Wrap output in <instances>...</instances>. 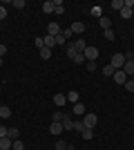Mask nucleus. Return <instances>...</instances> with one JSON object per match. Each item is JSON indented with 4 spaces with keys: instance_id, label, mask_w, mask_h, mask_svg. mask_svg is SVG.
Listing matches in <instances>:
<instances>
[{
    "instance_id": "nucleus-3",
    "label": "nucleus",
    "mask_w": 134,
    "mask_h": 150,
    "mask_svg": "<svg viewBox=\"0 0 134 150\" xmlns=\"http://www.w3.org/2000/svg\"><path fill=\"white\" fill-rule=\"evenodd\" d=\"M83 56H85V61H96V58H98V50L92 47V45H87L85 52H83Z\"/></svg>"
},
{
    "instance_id": "nucleus-7",
    "label": "nucleus",
    "mask_w": 134,
    "mask_h": 150,
    "mask_svg": "<svg viewBox=\"0 0 134 150\" xmlns=\"http://www.w3.org/2000/svg\"><path fill=\"white\" fill-rule=\"evenodd\" d=\"M123 72L128 74V79H130V76H134V61H125V65H123Z\"/></svg>"
},
{
    "instance_id": "nucleus-34",
    "label": "nucleus",
    "mask_w": 134,
    "mask_h": 150,
    "mask_svg": "<svg viewBox=\"0 0 134 150\" xmlns=\"http://www.w3.org/2000/svg\"><path fill=\"white\" fill-rule=\"evenodd\" d=\"M34 45H36V47H38V50H43V47H45V43H43V38H34Z\"/></svg>"
},
{
    "instance_id": "nucleus-27",
    "label": "nucleus",
    "mask_w": 134,
    "mask_h": 150,
    "mask_svg": "<svg viewBox=\"0 0 134 150\" xmlns=\"http://www.w3.org/2000/svg\"><path fill=\"white\" fill-rule=\"evenodd\" d=\"M11 150H25V144H22V141H13V146H11Z\"/></svg>"
},
{
    "instance_id": "nucleus-14",
    "label": "nucleus",
    "mask_w": 134,
    "mask_h": 150,
    "mask_svg": "<svg viewBox=\"0 0 134 150\" xmlns=\"http://www.w3.org/2000/svg\"><path fill=\"white\" fill-rule=\"evenodd\" d=\"M72 45H74V50H76L78 54H83L85 47H87V45H85V40H76V43H72Z\"/></svg>"
},
{
    "instance_id": "nucleus-38",
    "label": "nucleus",
    "mask_w": 134,
    "mask_h": 150,
    "mask_svg": "<svg viewBox=\"0 0 134 150\" xmlns=\"http://www.w3.org/2000/svg\"><path fill=\"white\" fill-rule=\"evenodd\" d=\"M7 134H9V130H7V128H2V125H0V139H5Z\"/></svg>"
},
{
    "instance_id": "nucleus-29",
    "label": "nucleus",
    "mask_w": 134,
    "mask_h": 150,
    "mask_svg": "<svg viewBox=\"0 0 134 150\" xmlns=\"http://www.w3.org/2000/svg\"><path fill=\"white\" fill-rule=\"evenodd\" d=\"M121 16H123V18H132V9L123 7V9H121Z\"/></svg>"
},
{
    "instance_id": "nucleus-1",
    "label": "nucleus",
    "mask_w": 134,
    "mask_h": 150,
    "mask_svg": "<svg viewBox=\"0 0 134 150\" xmlns=\"http://www.w3.org/2000/svg\"><path fill=\"white\" fill-rule=\"evenodd\" d=\"M96 123H98V117H96V114H83V125H85V128L94 130Z\"/></svg>"
},
{
    "instance_id": "nucleus-8",
    "label": "nucleus",
    "mask_w": 134,
    "mask_h": 150,
    "mask_svg": "<svg viewBox=\"0 0 134 150\" xmlns=\"http://www.w3.org/2000/svg\"><path fill=\"white\" fill-rule=\"evenodd\" d=\"M43 43H45V47H47V50H51V47H56V38L47 34V36L43 38Z\"/></svg>"
},
{
    "instance_id": "nucleus-17",
    "label": "nucleus",
    "mask_w": 134,
    "mask_h": 150,
    "mask_svg": "<svg viewBox=\"0 0 134 150\" xmlns=\"http://www.w3.org/2000/svg\"><path fill=\"white\" fill-rule=\"evenodd\" d=\"M43 11H45V13H51V11H54V0H47V2H43Z\"/></svg>"
},
{
    "instance_id": "nucleus-20",
    "label": "nucleus",
    "mask_w": 134,
    "mask_h": 150,
    "mask_svg": "<svg viewBox=\"0 0 134 150\" xmlns=\"http://www.w3.org/2000/svg\"><path fill=\"white\" fill-rule=\"evenodd\" d=\"M67 101H72V103H78V92H76V90L67 92Z\"/></svg>"
},
{
    "instance_id": "nucleus-12",
    "label": "nucleus",
    "mask_w": 134,
    "mask_h": 150,
    "mask_svg": "<svg viewBox=\"0 0 134 150\" xmlns=\"http://www.w3.org/2000/svg\"><path fill=\"white\" fill-rule=\"evenodd\" d=\"M49 132H51V134H60V132H63V123H54V121H51Z\"/></svg>"
},
{
    "instance_id": "nucleus-16",
    "label": "nucleus",
    "mask_w": 134,
    "mask_h": 150,
    "mask_svg": "<svg viewBox=\"0 0 134 150\" xmlns=\"http://www.w3.org/2000/svg\"><path fill=\"white\" fill-rule=\"evenodd\" d=\"M9 117H11V110L7 105H0V119H9Z\"/></svg>"
},
{
    "instance_id": "nucleus-21",
    "label": "nucleus",
    "mask_w": 134,
    "mask_h": 150,
    "mask_svg": "<svg viewBox=\"0 0 134 150\" xmlns=\"http://www.w3.org/2000/svg\"><path fill=\"white\" fill-rule=\"evenodd\" d=\"M81 137H83V139H85V141H89V139L94 137V132L89 130V128H85V130H83V132H81Z\"/></svg>"
},
{
    "instance_id": "nucleus-32",
    "label": "nucleus",
    "mask_w": 134,
    "mask_h": 150,
    "mask_svg": "<svg viewBox=\"0 0 134 150\" xmlns=\"http://www.w3.org/2000/svg\"><path fill=\"white\" fill-rule=\"evenodd\" d=\"M13 7L16 9H25V0H13Z\"/></svg>"
},
{
    "instance_id": "nucleus-15",
    "label": "nucleus",
    "mask_w": 134,
    "mask_h": 150,
    "mask_svg": "<svg viewBox=\"0 0 134 150\" xmlns=\"http://www.w3.org/2000/svg\"><path fill=\"white\" fill-rule=\"evenodd\" d=\"M7 137L11 139V141H18V139H20V130H18V128H11V130H9V134H7Z\"/></svg>"
},
{
    "instance_id": "nucleus-9",
    "label": "nucleus",
    "mask_w": 134,
    "mask_h": 150,
    "mask_svg": "<svg viewBox=\"0 0 134 150\" xmlns=\"http://www.w3.org/2000/svg\"><path fill=\"white\" fill-rule=\"evenodd\" d=\"M98 25H101L103 31H105V29H109V27H112V20H109L107 16H101V18H98Z\"/></svg>"
},
{
    "instance_id": "nucleus-30",
    "label": "nucleus",
    "mask_w": 134,
    "mask_h": 150,
    "mask_svg": "<svg viewBox=\"0 0 134 150\" xmlns=\"http://www.w3.org/2000/svg\"><path fill=\"white\" fill-rule=\"evenodd\" d=\"M65 43H67V38H65V36H63V31H60V34L56 36V45H65Z\"/></svg>"
},
{
    "instance_id": "nucleus-26",
    "label": "nucleus",
    "mask_w": 134,
    "mask_h": 150,
    "mask_svg": "<svg viewBox=\"0 0 134 150\" xmlns=\"http://www.w3.org/2000/svg\"><path fill=\"white\" fill-rule=\"evenodd\" d=\"M123 88L128 90V92H134V79H128V81H125V85H123Z\"/></svg>"
},
{
    "instance_id": "nucleus-42",
    "label": "nucleus",
    "mask_w": 134,
    "mask_h": 150,
    "mask_svg": "<svg viewBox=\"0 0 134 150\" xmlns=\"http://www.w3.org/2000/svg\"><path fill=\"white\" fill-rule=\"evenodd\" d=\"M0 67H2V58H0Z\"/></svg>"
},
{
    "instance_id": "nucleus-10",
    "label": "nucleus",
    "mask_w": 134,
    "mask_h": 150,
    "mask_svg": "<svg viewBox=\"0 0 134 150\" xmlns=\"http://www.w3.org/2000/svg\"><path fill=\"white\" fill-rule=\"evenodd\" d=\"M11 146H13V141H11L9 137L0 139V150H11Z\"/></svg>"
},
{
    "instance_id": "nucleus-19",
    "label": "nucleus",
    "mask_w": 134,
    "mask_h": 150,
    "mask_svg": "<svg viewBox=\"0 0 134 150\" xmlns=\"http://www.w3.org/2000/svg\"><path fill=\"white\" fill-rule=\"evenodd\" d=\"M76 54H78V52L74 50V45H72V43H67V56H69L72 61H74V58H76Z\"/></svg>"
},
{
    "instance_id": "nucleus-6",
    "label": "nucleus",
    "mask_w": 134,
    "mask_h": 150,
    "mask_svg": "<svg viewBox=\"0 0 134 150\" xmlns=\"http://www.w3.org/2000/svg\"><path fill=\"white\" fill-rule=\"evenodd\" d=\"M54 103H56L58 108H63L65 103H67V94H54Z\"/></svg>"
},
{
    "instance_id": "nucleus-35",
    "label": "nucleus",
    "mask_w": 134,
    "mask_h": 150,
    "mask_svg": "<svg viewBox=\"0 0 134 150\" xmlns=\"http://www.w3.org/2000/svg\"><path fill=\"white\" fill-rule=\"evenodd\" d=\"M67 148V144H65V141H60V139H58L56 141V150H65Z\"/></svg>"
},
{
    "instance_id": "nucleus-37",
    "label": "nucleus",
    "mask_w": 134,
    "mask_h": 150,
    "mask_svg": "<svg viewBox=\"0 0 134 150\" xmlns=\"http://www.w3.org/2000/svg\"><path fill=\"white\" fill-rule=\"evenodd\" d=\"M87 69H89V72H94V69H96V61H87Z\"/></svg>"
},
{
    "instance_id": "nucleus-13",
    "label": "nucleus",
    "mask_w": 134,
    "mask_h": 150,
    "mask_svg": "<svg viewBox=\"0 0 134 150\" xmlns=\"http://www.w3.org/2000/svg\"><path fill=\"white\" fill-rule=\"evenodd\" d=\"M63 130H65V132L74 130V121H72L69 117H65V119H63Z\"/></svg>"
},
{
    "instance_id": "nucleus-25",
    "label": "nucleus",
    "mask_w": 134,
    "mask_h": 150,
    "mask_svg": "<svg viewBox=\"0 0 134 150\" xmlns=\"http://www.w3.org/2000/svg\"><path fill=\"white\" fill-rule=\"evenodd\" d=\"M114 72H116V69L112 67V65H105V67H103V74H105V76H114Z\"/></svg>"
},
{
    "instance_id": "nucleus-5",
    "label": "nucleus",
    "mask_w": 134,
    "mask_h": 150,
    "mask_svg": "<svg viewBox=\"0 0 134 150\" xmlns=\"http://www.w3.org/2000/svg\"><path fill=\"white\" fill-rule=\"evenodd\" d=\"M60 31H63V29L58 27V23H49V25H47V34H49V36H54V38H56L58 34H60Z\"/></svg>"
},
{
    "instance_id": "nucleus-18",
    "label": "nucleus",
    "mask_w": 134,
    "mask_h": 150,
    "mask_svg": "<svg viewBox=\"0 0 134 150\" xmlns=\"http://www.w3.org/2000/svg\"><path fill=\"white\" fill-rule=\"evenodd\" d=\"M63 119H65L63 112H54L51 114V121H54V123H63Z\"/></svg>"
},
{
    "instance_id": "nucleus-40",
    "label": "nucleus",
    "mask_w": 134,
    "mask_h": 150,
    "mask_svg": "<svg viewBox=\"0 0 134 150\" xmlns=\"http://www.w3.org/2000/svg\"><path fill=\"white\" fill-rule=\"evenodd\" d=\"M63 36H65V38H69V36H72V29H69V27H67V29H63Z\"/></svg>"
},
{
    "instance_id": "nucleus-33",
    "label": "nucleus",
    "mask_w": 134,
    "mask_h": 150,
    "mask_svg": "<svg viewBox=\"0 0 134 150\" xmlns=\"http://www.w3.org/2000/svg\"><path fill=\"white\" fill-rule=\"evenodd\" d=\"M103 34H105V38H107V40H114V31H112V29H105Z\"/></svg>"
},
{
    "instance_id": "nucleus-36",
    "label": "nucleus",
    "mask_w": 134,
    "mask_h": 150,
    "mask_svg": "<svg viewBox=\"0 0 134 150\" xmlns=\"http://www.w3.org/2000/svg\"><path fill=\"white\" fill-rule=\"evenodd\" d=\"M74 63H78V65H81V63H85V56H83V54H76V58H74Z\"/></svg>"
},
{
    "instance_id": "nucleus-28",
    "label": "nucleus",
    "mask_w": 134,
    "mask_h": 150,
    "mask_svg": "<svg viewBox=\"0 0 134 150\" xmlns=\"http://www.w3.org/2000/svg\"><path fill=\"white\" fill-rule=\"evenodd\" d=\"M89 11H92V16H96V18H101V16H103V11H101V7H92V9H89Z\"/></svg>"
},
{
    "instance_id": "nucleus-31",
    "label": "nucleus",
    "mask_w": 134,
    "mask_h": 150,
    "mask_svg": "<svg viewBox=\"0 0 134 150\" xmlns=\"http://www.w3.org/2000/svg\"><path fill=\"white\" fill-rule=\"evenodd\" d=\"M74 130H78V132H83V130H85V125H83V121H74Z\"/></svg>"
},
{
    "instance_id": "nucleus-39",
    "label": "nucleus",
    "mask_w": 134,
    "mask_h": 150,
    "mask_svg": "<svg viewBox=\"0 0 134 150\" xmlns=\"http://www.w3.org/2000/svg\"><path fill=\"white\" fill-rule=\"evenodd\" d=\"M5 18H7V9L0 5V20H5Z\"/></svg>"
},
{
    "instance_id": "nucleus-22",
    "label": "nucleus",
    "mask_w": 134,
    "mask_h": 150,
    "mask_svg": "<svg viewBox=\"0 0 134 150\" xmlns=\"http://www.w3.org/2000/svg\"><path fill=\"white\" fill-rule=\"evenodd\" d=\"M74 114H85V105L83 103H74Z\"/></svg>"
},
{
    "instance_id": "nucleus-41",
    "label": "nucleus",
    "mask_w": 134,
    "mask_h": 150,
    "mask_svg": "<svg viewBox=\"0 0 134 150\" xmlns=\"http://www.w3.org/2000/svg\"><path fill=\"white\" fill-rule=\"evenodd\" d=\"M5 54H7V47H5V45H0V58L5 56Z\"/></svg>"
},
{
    "instance_id": "nucleus-2",
    "label": "nucleus",
    "mask_w": 134,
    "mask_h": 150,
    "mask_svg": "<svg viewBox=\"0 0 134 150\" xmlns=\"http://www.w3.org/2000/svg\"><path fill=\"white\" fill-rule=\"evenodd\" d=\"M109 65L114 69H123V65H125V54H114L112 61H109Z\"/></svg>"
},
{
    "instance_id": "nucleus-4",
    "label": "nucleus",
    "mask_w": 134,
    "mask_h": 150,
    "mask_svg": "<svg viewBox=\"0 0 134 150\" xmlns=\"http://www.w3.org/2000/svg\"><path fill=\"white\" fill-rule=\"evenodd\" d=\"M112 79H114V83H116V85H125V81H128V74H125L123 69H116Z\"/></svg>"
},
{
    "instance_id": "nucleus-11",
    "label": "nucleus",
    "mask_w": 134,
    "mask_h": 150,
    "mask_svg": "<svg viewBox=\"0 0 134 150\" xmlns=\"http://www.w3.org/2000/svg\"><path fill=\"white\" fill-rule=\"evenodd\" d=\"M69 29H72V34H83L85 31V23H74Z\"/></svg>"
},
{
    "instance_id": "nucleus-24",
    "label": "nucleus",
    "mask_w": 134,
    "mask_h": 150,
    "mask_svg": "<svg viewBox=\"0 0 134 150\" xmlns=\"http://www.w3.org/2000/svg\"><path fill=\"white\" fill-rule=\"evenodd\" d=\"M109 7L116 9V11H121V9H123V0H112V5H109Z\"/></svg>"
},
{
    "instance_id": "nucleus-23",
    "label": "nucleus",
    "mask_w": 134,
    "mask_h": 150,
    "mask_svg": "<svg viewBox=\"0 0 134 150\" xmlns=\"http://www.w3.org/2000/svg\"><path fill=\"white\" fill-rule=\"evenodd\" d=\"M40 58H43V61H47V58H51V50H47V47H43V50H40Z\"/></svg>"
}]
</instances>
